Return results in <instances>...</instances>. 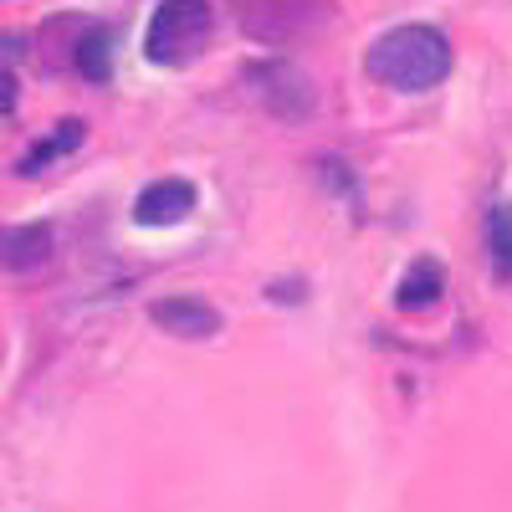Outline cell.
<instances>
[{"label":"cell","instance_id":"6da1fadb","mask_svg":"<svg viewBox=\"0 0 512 512\" xmlns=\"http://www.w3.org/2000/svg\"><path fill=\"white\" fill-rule=\"evenodd\" d=\"M364 67H369V77L379 82V88L431 93L451 72V41L436 26H395V31H384L369 47Z\"/></svg>","mask_w":512,"mask_h":512},{"label":"cell","instance_id":"7a4b0ae2","mask_svg":"<svg viewBox=\"0 0 512 512\" xmlns=\"http://www.w3.org/2000/svg\"><path fill=\"white\" fill-rule=\"evenodd\" d=\"M205 41H210L205 0H159V11L149 16V31H144V57L159 67H180Z\"/></svg>","mask_w":512,"mask_h":512},{"label":"cell","instance_id":"3957f363","mask_svg":"<svg viewBox=\"0 0 512 512\" xmlns=\"http://www.w3.org/2000/svg\"><path fill=\"white\" fill-rule=\"evenodd\" d=\"M328 21V0H241V26L256 41H292Z\"/></svg>","mask_w":512,"mask_h":512},{"label":"cell","instance_id":"277c9868","mask_svg":"<svg viewBox=\"0 0 512 512\" xmlns=\"http://www.w3.org/2000/svg\"><path fill=\"white\" fill-rule=\"evenodd\" d=\"M251 93L262 98L277 118H287V123H297V118H308L313 113V77L303 72V67H292V62H282V57H272V62H256L251 72Z\"/></svg>","mask_w":512,"mask_h":512},{"label":"cell","instance_id":"5b68a950","mask_svg":"<svg viewBox=\"0 0 512 512\" xmlns=\"http://www.w3.org/2000/svg\"><path fill=\"white\" fill-rule=\"evenodd\" d=\"M52 251H57V231L47 221L0 231V267H6V272H36V267H47Z\"/></svg>","mask_w":512,"mask_h":512},{"label":"cell","instance_id":"8992f818","mask_svg":"<svg viewBox=\"0 0 512 512\" xmlns=\"http://www.w3.org/2000/svg\"><path fill=\"white\" fill-rule=\"evenodd\" d=\"M149 318L175 338H216L221 333V313L210 303H200V297H159L149 308Z\"/></svg>","mask_w":512,"mask_h":512},{"label":"cell","instance_id":"52a82bcc","mask_svg":"<svg viewBox=\"0 0 512 512\" xmlns=\"http://www.w3.org/2000/svg\"><path fill=\"white\" fill-rule=\"evenodd\" d=\"M190 210H195V190L185 180H159L134 200V221L139 226H175V221L190 216Z\"/></svg>","mask_w":512,"mask_h":512},{"label":"cell","instance_id":"ba28073f","mask_svg":"<svg viewBox=\"0 0 512 512\" xmlns=\"http://www.w3.org/2000/svg\"><path fill=\"white\" fill-rule=\"evenodd\" d=\"M441 292H446V267H441V262H431V256H415L410 272H405V277H400V287H395V303H400L405 313H415V308L441 303Z\"/></svg>","mask_w":512,"mask_h":512},{"label":"cell","instance_id":"9c48e42d","mask_svg":"<svg viewBox=\"0 0 512 512\" xmlns=\"http://www.w3.org/2000/svg\"><path fill=\"white\" fill-rule=\"evenodd\" d=\"M77 72L88 82H108L113 77V36L108 31H88L77 41Z\"/></svg>","mask_w":512,"mask_h":512},{"label":"cell","instance_id":"30bf717a","mask_svg":"<svg viewBox=\"0 0 512 512\" xmlns=\"http://www.w3.org/2000/svg\"><path fill=\"white\" fill-rule=\"evenodd\" d=\"M77 144H82V118H67V123L57 128V134H52L47 144H36V149L21 159V175H36V169H47L57 154H72Z\"/></svg>","mask_w":512,"mask_h":512},{"label":"cell","instance_id":"8fae6325","mask_svg":"<svg viewBox=\"0 0 512 512\" xmlns=\"http://www.w3.org/2000/svg\"><path fill=\"white\" fill-rule=\"evenodd\" d=\"M487 246H492V262L502 277H512V210L497 205L492 216H487Z\"/></svg>","mask_w":512,"mask_h":512}]
</instances>
